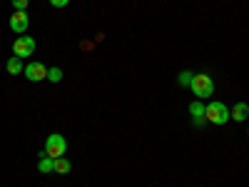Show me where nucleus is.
Here are the masks:
<instances>
[{
  "instance_id": "2",
  "label": "nucleus",
  "mask_w": 249,
  "mask_h": 187,
  "mask_svg": "<svg viewBox=\"0 0 249 187\" xmlns=\"http://www.w3.org/2000/svg\"><path fill=\"white\" fill-rule=\"evenodd\" d=\"M190 90L195 93L197 100H207V97H212V95H214V80L207 75V73H197V75L192 77Z\"/></svg>"
},
{
  "instance_id": "13",
  "label": "nucleus",
  "mask_w": 249,
  "mask_h": 187,
  "mask_svg": "<svg viewBox=\"0 0 249 187\" xmlns=\"http://www.w3.org/2000/svg\"><path fill=\"white\" fill-rule=\"evenodd\" d=\"M48 80L50 82H60L62 80V70L60 68H48Z\"/></svg>"
},
{
  "instance_id": "11",
  "label": "nucleus",
  "mask_w": 249,
  "mask_h": 187,
  "mask_svg": "<svg viewBox=\"0 0 249 187\" xmlns=\"http://www.w3.org/2000/svg\"><path fill=\"white\" fill-rule=\"evenodd\" d=\"M70 170H72V165H70L65 157H57V160H55V172H57V175H68Z\"/></svg>"
},
{
  "instance_id": "9",
  "label": "nucleus",
  "mask_w": 249,
  "mask_h": 187,
  "mask_svg": "<svg viewBox=\"0 0 249 187\" xmlns=\"http://www.w3.org/2000/svg\"><path fill=\"white\" fill-rule=\"evenodd\" d=\"M5 70H8L10 75H20V73L25 70V65H23V60H20L18 55H13V57L5 62Z\"/></svg>"
},
{
  "instance_id": "15",
  "label": "nucleus",
  "mask_w": 249,
  "mask_h": 187,
  "mask_svg": "<svg viewBox=\"0 0 249 187\" xmlns=\"http://www.w3.org/2000/svg\"><path fill=\"white\" fill-rule=\"evenodd\" d=\"M68 3H70V0H50V5H53V8H65Z\"/></svg>"
},
{
  "instance_id": "5",
  "label": "nucleus",
  "mask_w": 249,
  "mask_h": 187,
  "mask_svg": "<svg viewBox=\"0 0 249 187\" xmlns=\"http://www.w3.org/2000/svg\"><path fill=\"white\" fill-rule=\"evenodd\" d=\"M10 30L15 33V35H25V30H28V25H30V18H28V13L25 10H15L13 15H10Z\"/></svg>"
},
{
  "instance_id": "12",
  "label": "nucleus",
  "mask_w": 249,
  "mask_h": 187,
  "mask_svg": "<svg viewBox=\"0 0 249 187\" xmlns=\"http://www.w3.org/2000/svg\"><path fill=\"white\" fill-rule=\"evenodd\" d=\"M192 77H195V73L182 70V73H179V77H177V82H179L182 88H190V85H192Z\"/></svg>"
},
{
  "instance_id": "7",
  "label": "nucleus",
  "mask_w": 249,
  "mask_h": 187,
  "mask_svg": "<svg viewBox=\"0 0 249 187\" xmlns=\"http://www.w3.org/2000/svg\"><path fill=\"white\" fill-rule=\"evenodd\" d=\"M190 115H192V122L197 125V128H202L204 125V105H202V100H195L192 105H190Z\"/></svg>"
},
{
  "instance_id": "4",
  "label": "nucleus",
  "mask_w": 249,
  "mask_h": 187,
  "mask_svg": "<svg viewBox=\"0 0 249 187\" xmlns=\"http://www.w3.org/2000/svg\"><path fill=\"white\" fill-rule=\"evenodd\" d=\"M35 48H37L35 37H30V35H18L15 43H13V55H18L20 60H25V57H30V55L35 53Z\"/></svg>"
},
{
  "instance_id": "3",
  "label": "nucleus",
  "mask_w": 249,
  "mask_h": 187,
  "mask_svg": "<svg viewBox=\"0 0 249 187\" xmlns=\"http://www.w3.org/2000/svg\"><path fill=\"white\" fill-rule=\"evenodd\" d=\"M65 152H68V142H65V137L62 135H57V132H53L48 140H45V150L40 152V157H53V160H57V157H65Z\"/></svg>"
},
{
  "instance_id": "16",
  "label": "nucleus",
  "mask_w": 249,
  "mask_h": 187,
  "mask_svg": "<svg viewBox=\"0 0 249 187\" xmlns=\"http://www.w3.org/2000/svg\"><path fill=\"white\" fill-rule=\"evenodd\" d=\"M247 135H249V128H247Z\"/></svg>"
},
{
  "instance_id": "1",
  "label": "nucleus",
  "mask_w": 249,
  "mask_h": 187,
  "mask_svg": "<svg viewBox=\"0 0 249 187\" xmlns=\"http://www.w3.org/2000/svg\"><path fill=\"white\" fill-rule=\"evenodd\" d=\"M204 117H207V122H212V125H227L232 120V112H230V108H227L224 102L212 100L210 105L204 108Z\"/></svg>"
},
{
  "instance_id": "6",
  "label": "nucleus",
  "mask_w": 249,
  "mask_h": 187,
  "mask_svg": "<svg viewBox=\"0 0 249 187\" xmlns=\"http://www.w3.org/2000/svg\"><path fill=\"white\" fill-rule=\"evenodd\" d=\"M25 77L30 82H40V80H48V68L43 65V62H28L25 65Z\"/></svg>"
},
{
  "instance_id": "10",
  "label": "nucleus",
  "mask_w": 249,
  "mask_h": 187,
  "mask_svg": "<svg viewBox=\"0 0 249 187\" xmlns=\"http://www.w3.org/2000/svg\"><path fill=\"white\" fill-rule=\"evenodd\" d=\"M37 170L43 172V175H50V172H55V160L53 157H40V162H37Z\"/></svg>"
},
{
  "instance_id": "8",
  "label": "nucleus",
  "mask_w": 249,
  "mask_h": 187,
  "mask_svg": "<svg viewBox=\"0 0 249 187\" xmlns=\"http://www.w3.org/2000/svg\"><path fill=\"white\" fill-rule=\"evenodd\" d=\"M230 112H232V120H237V122H244V120L249 117V105H247V102H237V105H234Z\"/></svg>"
},
{
  "instance_id": "14",
  "label": "nucleus",
  "mask_w": 249,
  "mask_h": 187,
  "mask_svg": "<svg viewBox=\"0 0 249 187\" xmlns=\"http://www.w3.org/2000/svg\"><path fill=\"white\" fill-rule=\"evenodd\" d=\"M10 3H13V8H15V10H28L30 0H10Z\"/></svg>"
}]
</instances>
